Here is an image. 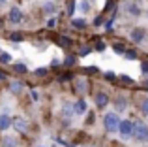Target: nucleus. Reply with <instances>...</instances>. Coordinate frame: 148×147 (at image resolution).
Segmentation results:
<instances>
[{"label": "nucleus", "mask_w": 148, "mask_h": 147, "mask_svg": "<svg viewBox=\"0 0 148 147\" xmlns=\"http://www.w3.org/2000/svg\"><path fill=\"white\" fill-rule=\"evenodd\" d=\"M75 11V0H68V15H73Z\"/></svg>", "instance_id": "nucleus-24"}, {"label": "nucleus", "mask_w": 148, "mask_h": 147, "mask_svg": "<svg viewBox=\"0 0 148 147\" xmlns=\"http://www.w3.org/2000/svg\"><path fill=\"white\" fill-rule=\"evenodd\" d=\"M118 79H120V83L126 85V87H131V85H133V79H131L130 76H120Z\"/></svg>", "instance_id": "nucleus-17"}, {"label": "nucleus", "mask_w": 148, "mask_h": 147, "mask_svg": "<svg viewBox=\"0 0 148 147\" xmlns=\"http://www.w3.org/2000/svg\"><path fill=\"white\" fill-rule=\"evenodd\" d=\"M0 79H6V74L4 72H0Z\"/></svg>", "instance_id": "nucleus-39"}, {"label": "nucleus", "mask_w": 148, "mask_h": 147, "mask_svg": "<svg viewBox=\"0 0 148 147\" xmlns=\"http://www.w3.org/2000/svg\"><path fill=\"white\" fill-rule=\"evenodd\" d=\"M130 38L135 42V44H141V42L146 38V30L145 28H133V30H131V34H130Z\"/></svg>", "instance_id": "nucleus-5"}, {"label": "nucleus", "mask_w": 148, "mask_h": 147, "mask_svg": "<svg viewBox=\"0 0 148 147\" xmlns=\"http://www.w3.org/2000/svg\"><path fill=\"white\" fill-rule=\"evenodd\" d=\"M10 40H11V42H21L23 36H21L19 32H11V34H10Z\"/></svg>", "instance_id": "nucleus-27"}, {"label": "nucleus", "mask_w": 148, "mask_h": 147, "mask_svg": "<svg viewBox=\"0 0 148 147\" xmlns=\"http://www.w3.org/2000/svg\"><path fill=\"white\" fill-rule=\"evenodd\" d=\"M124 57H126V59H130V60H133V59H137V51H135V49H130V51L124 53Z\"/></svg>", "instance_id": "nucleus-20"}, {"label": "nucleus", "mask_w": 148, "mask_h": 147, "mask_svg": "<svg viewBox=\"0 0 148 147\" xmlns=\"http://www.w3.org/2000/svg\"><path fill=\"white\" fill-rule=\"evenodd\" d=\"M10 60H11V55H8V53H0V62H2V64L10 62Z\"/></svg>", "instance_id": "nucleus-26"}, {"label": "nucleus", "mask_w": 148, "mask_h": 147, "mask_svg": "<svg viewBox=\"0 0 148 147\" xmlns=\"http://www.w3.org/2000/svg\"><path fill=\"white\" fill-rule=\"evenodd\" d=\"M71 25L75 28H86V21L84 19H71Z\"/></svg>", "instance_id": "nucleus-16"}, {"label": "nucleus", "mask_w": 148, "mask_h": 147, "mask_svg": "<svg viewBox=\"0 0 148 147\" xmlns=\"http://www.w3.org/2000/svg\"><path fill=\"white\" fill-rule=\"evenodd\" d=\"M2 2H4V0H0V4H2Z\"/></svg>", "instance_id": "nucleus-42"}, {"label": "nucleus", "mask_w": 148, "mask_h": 147, "mask_svg": "<svg viewBox=\"0 0 148 147\" xmlns=\"http://www.w3.org/2000/svg\"><path fill=\"white\" fill-rule=\"evenodd\" d=\"M10 21L13 23V25H19V23L23 21V11L19 10L17 6H13V8L10 10Z\"/></svg>", "instance_id": "nucleus-6"}, {"label": "nucleus", "mask_w": 148, "mask_h": 147, "mask_svg": "<svg viewBox=\"0 0 148 147\" xmlns=\"http://www.w3.org/2000/svg\"><path fill=\"white\" fill-rule=\"evenodd\" d=\"M86 72L88 74H98V68H96V66H90V68H86Z\"/></svg>", "instance_id": "nucleus-37"}, {"label": "nucleus", "mask_w": 148, "mask_h": 147, "mask_svg": "<svg viewBox=\"0 0 148 147\" xmlns=\"http://www.w3.org/2000/svg\"><path fill=\"white\" fill-rule=\"evenodd\" d=\"M62 66V60H58V59H54L53 62H51V68H54V70H56V68H60Z\"/></svg>", "instance_id": "nucleus-30"}, {"label": "nucleus", "mask_w": 148, "mask_h": 147, "mask_svg": "<svg viewBox=\"0 0 148 147\" xmlns=\"http://www.w3.org/2000/svg\"><path fill=\"white\" fill-rule=\"evenodd\" d=\"M45 74H47V70H45V68H38V70H36V76H45Z\"/></svg>", "instance_id": "nucleus-35"}, {"label": "nucleus", "mask_w": 148, "mask_h": 147, "mask_svg": "<svg viewBox=\"0 0 148 147\" xmlns=\"http://www.w3.org/2000/svg\"><path fill=\"white\" fill-rule=\"evenodd\" d=\"M107 104H109V94L107 92H98V94H96V106L105 107Z\"/></svg>", "instance_id": "nucleus-9"}, {"label": "nucleus", "mask_w": 148, "mask_h": 147, "mask_svg": "<svg viewBox=\"0 0 148 147\" xmlns=\"http://www.w3.org/2000/svg\"><path fill=\"white\" fill-rule=\"evenodd\" d=\"M127 11H130V13H133V15H139V13H141V10H139L135 4H130V6H127Z\"/></svg>", "instance_id": "nucleus-23"}, {"label": "nucleus", "mask_w": 148, "mask_h": 147, "mask_svg": "<svg viewBox=\"0 0 148 147\" xmlns=\"http://www.w3.org/2000/svg\"><path fill=\"white\" fill-rule=\"evenodd\" d=\"M75 92L81 94V96L88 92V79H86V77H79V79H75Z\"/></svg>", "instance_id": "nucleus-3"}, {"label": "nucleus", "mask_w": 148, "mask_h": 147, "mask_svg": "<svg viewBox=\"0 0 148 147\" xmlns=\"http://www.w3.org/2000/svg\"><path fill=\"white\" fill-rule=\"evenodd\" d=\"M0 28H2V17H0Z\"/></svg>", "instance_id": "nucleus-41"}, {"label": "nucleus", "mask_w": 148, "mask_h": 147, "mask_svg": "<svg viewBox=\"0 0 148 147\" xmlns=\"http://www.w3.org/2000/svg\"><path fill=\"white\" fill-rule=\"evenodd\" d=\"M143 87H145V89H148V81H143Z\"/></svg>", "instance_id": "nucleus-40"}, {"label": "nucleus", "mask_w": 148, "mask_h": 147, "mask_svg": "<svg viewBox=\"0 0 148 147\" xmlns=\"http://www.w3.org/2000/svg\"><path fill=\"white\" fill-rule=\"evenodd\" d=\"M64 115H66V117L73 115V106H71V104H64Z\"/></svg>", "instance_id": "nucleus-22"}, {"label": "nucleus", "mask_w": 148, "mask_h": 147, "mask_svg": "<svg viewBox=\"0 0 148 147\" xmlns=\"http://www.w3.org/2000/svg\"><path fill=\"white\" fill-rule=\"evenodd\" d=\"M131 136L137 141H146L148 140V126L143 125V123H133V128H131Z\"/></svg>", "instance_id": "nucleus-1"}, {"label": "nucleus", "mask_w": 148, "mask_h": 147, "mask_svg": "<svg viewBox=\"0 0 148 147\" xmlns=\"http://www.w3.org/2000/svg\"><path fill=\"white\" fill-rule=\"evenodd\" d=\"M90 51H92V49H90V47H88V45H86V47H81L79 55H81V57H84V55H88V53H90Z\"/></svg>", "instance_id": "nucleus-31"}, {"label": "nucleus", "mask_w": 148, "mask_h": 147, "mask_svg": "<svg viewBox=\"0 0 148 147\" xmlns=\"http://www.w3.org/2000/svg\"><path fill=\"white\" fill-rule=\"evenodd\" d=\"M112 51H114L116 55H124V53H126V45L120 44V42H114V44H112Z\"/></svg>", "instance_id": "nucleus-12"}, {"label": "nucleus", "mask_w": 148, "mask_h": 147, "mask_svg": "<svg viewBox=\"0 0 148 147\" xmlns=\"http://www.w3.org/2000/svg\"><path fill=\"white\" fill-rule=\"evenodd\" d=\"M114 107L118 111H122L124 107H126V100H124V98H118V100H116V104H114Z\"/></svg>", "instance_id": "nucleus-21"}, {"label": "nucleus", "mask_w": 148, "mask_h": 147, "mask_svg": "<svg viewBox=\"0 0 148 147\" xmlns=\"http://www.w3.org/2000/svg\"><path fill=\"white\" fill-rule=\"evenodd\" d=\"M56 44L60 45V47H69V45H71V38H68L66 34H60L58 40H56Z\"/></svg>", "instance_id": "nucleus-10"}, {"label": "nucleus", "mask_w": 148, "mask_h": 147, "mask_svg": "<svg viewBox=\"0 0 148 147\" xmlns=\"http://www.w3.org/2000/svg\"><path fill=\"white\" fill-rule=\"evenodd\" d=\"M69 79H73L71 72H66V74H60V76H58V81H62V83H64V81H69Z\"/></svg>", "instance_id": "nucleus-19"}, {"label": "nucleus", "mask_w": 148, "mask_h": 147, "mask_svg": "<svg viewBox=\"0 0 148 147\" xmlns=\"http://www.w3.org/2000/svg\"><path fill=\"white\" fill-rule=\"evenodd\" d=\"M11 126V119L8 115H0V130H6Z\"/></svg>", "instance_id": "nucleus-11"}, {"label": "nucleus", "mask_w": 148, "mask_h": 147, "mask_svg": "<svg viewBox=\"0 0 148 147\" xmlns=\"http://www.w3.org/2000/svg\"><path fill=\"white\" fill-rule=\"evenodd\" d=\"M131 128H133V123H131V121H120L118 130H120V134H122L124 138H130L131 136Z\"/></svg>", "instance_id": "nucleus-4"}, {"label": "nucleus", "mask_w": 148, "mask_h": 147, "mask_svg": "<svg viewBox=\"0 0 148 147\" xmlns=\"http://www.w3.org/2000/svg\"><path fill=\"white\" fill-rule=\"evenodd\" d=\"M4 147H17V141H15L13 138H6V141H4Z\"/></svg>", "instance_id": "nucleus-25"}, {"label": "nucleus", "mask_w": 148, "mask_h": 147, "mask_svg": "<svg viewBox=\"0 0 148 147\" xmlns=\"http://www.w3.org/2000/svg\"><path fill=\"white\" fill-rule=\"evenodd\" d=\"M105 47H107V45H105V42H101V40L98 42V44H96V51H99V53H101V51H105Z\"/></svg>", "instance_id": "nucleus-29"}, {"label": "nucleus", "mask_w": 148, "mask_h": 147, "mask_svg": "<svg viewBox=\"0 0 148 147\" xmlns=\"http://www.w3.org/2000/svg\"><path fill=\"white\" fill-rule=\"evenodd\" d=\"M105 79H107V81H116V76L112 72H107V74H105Z\"/></svg>", "instance_id": "nucleus-32"}, {"label": "nucleus", "mask_w": 148, "mask_h": 147, "mask_svg": "<svg viewBox=\"0 0 148 147\" xmlns=\"http://www.w3.org/2000/svg\"><path fill=\"white\" fill-rule=\"evenodd\" d=\"M47 26H49V28H54V26H56V19H54V17H51L49 21H47Z\"/></svg>", "instance_id": "nucleus-33"}, {"label": "nucleus", "mask_w": 148, "mask_h": 147, "mask_svg": "<svg viewBox=\"0 0 148 147\" xmlns=\"http://www.w3.org/2000/svg\"><path fill=\"white\" fill-rule=\"evenodd\" d=\"M11 125H13V128L17 130V132H26V121L23 117H13L11 119Z\"/></svg>", "instance_id": "nucleus-7"}, {"label": "nucleus", "mask_w": 148, "mask_h": 147, "mask_svg": "<svg viewBox=\"0 0 148 147\" xmlns=\"http://www.w3.org/2000/svg\"><path fill=\"white\" fill-rule=\"evenodd\" d=\"M13 70L17 74H26V72H28V66L23 64V62H17V64H13Z\"/></svg>", "instance_id": "nucleus-13"}, {"label": "nucleus", "mask_w": 148, "mask_h": 147, "mask_svg": "<svg viewBox=\"0 0 148 147\" xmlns=\"http://www.w3.org/2000/svg\"><path fill=\"white\" fill-rule=\"evenodd\" d=\"M81 10H83V11H88V10H90V6H88V2H86V0H84V2L81 4Z\"/></svg>", "instance_id": "nucleus-36"}, {"label": "nucleus", "mask_w": 148, "mask_h": 147, "mask_svg": "<svg viewBox=\"0 0 148 147\" xmlns=\"http://www.w3.org/2000/svg\"><path fill=\"white\" fill-rule=\"evenodd\" d=\"M101 23H103V19H101V17H96V21H94V25H96V26H99V25H101Z\"/></svg>", "instance_id": "nucleus-38"}, {"label": "nucleus", "mask_w": 148, "mask_h": 147, "mask_svg": "<svg viewBox=\"0 0 148 147\" xmlns=\"http://www.w3.org/2000/svg\"><path fill=\"white\" fill-rule=\"evenodd\" d=\"M86 110H88V107H86V102H84L83 98L77 100V102L73 104V113H77V115H83Z\"/></svg>", "instance_id": "nucleus-8"}, {"label": "nucleus", "mask_w": 148, "mask_h": 147, "mask_svg": "<svg viewBox=\"0 0 148 147\" xmlns=\"http://www.w3.org/2000/svg\"><path fill=\"white\" fill-rule=\"evenodd\" d=\"M141 111H143L145 115H148V98L143 100V104H141Z\"/></svg>", "instance_id": "nucleus-28"}, {"label": "nucleus", "mask_w": 148, "mask_h": 147, "mask_svg": "<svg viewBox=\"0 0 148 147\" xmlns=\"http://www.w3.org/2000/svg\"><path fill=\"white\" fill-rule=\"evenodd\" d=\"M43 11H45V13H54V11H56V6H54L53 2H45Z\"/></svg>", "instance_id": "nucleus-18"}, {"label": "nucleus", "mask_w": 148, "mask_h": 147, "mask_svg": "<svg viewBox=\"0 0 148 147\" xmlns=\"http://www.w3.org/2000/svg\"><path fill=\"white\" fill-rule=\"evenodd\" d=\"M103 125H105V130L107 132H116L118 130V125H120V119L116 113H107L103 117Z\"/></svg>", "instance_id": "nucleus-2"}, {"label": "nucleus", "mask_w": 148, "mask_h": 147, "mask_svg": "<svg viewBox=\"0 0 148 147\" xmlns=\"http://www.w3.org/2000/svg\"><path fill=\"white\" fill-rule=\"evenodd\" d=\"M10 91H11V94H19V92L23 91V83H19V81H17V83H11Z\"/></svg>", "instance_id": "nucleus-15"}, {"label": "nucleus", "mask_w": 148, "mask_h": 147, "mask_svg": "<svg viewBox=\"0 0 148 147\" xmlns=\"http://www.w3.org/2000/svg\"><path fill=\"white\" fill-rule=\"evenodd\" d=\"M75 62H77V57H73V55H68V57L64 59V66H68V68L75 66Z\"/></svg>", "instance_id": "nucleus-14"}, {"label": "nucleus", "mask_w": 148, "mask_h": 147, "mask_svg": "<svg viewBox=\"0 0 148 147\" xmlns=\"http://www.w3.org/2000/svg\"><path fill=\"white\" fill-rule=\"evenodd\" d=\"M141 70L145 72V74H148V60H143V64H141Z\"/></svg>", "instance_id": "nucleus-34"}]
</instances>
